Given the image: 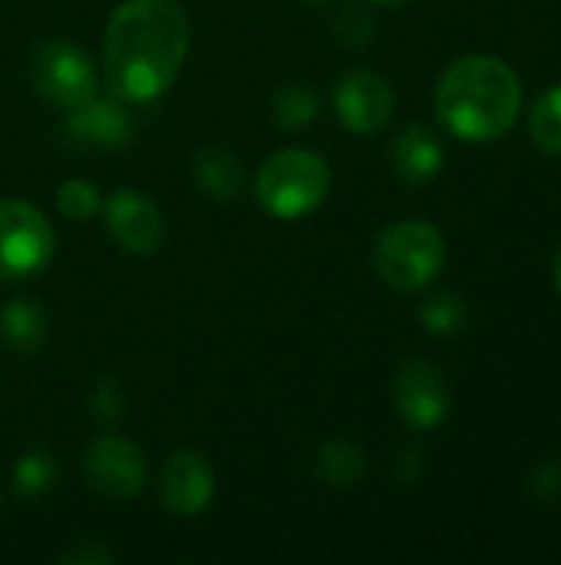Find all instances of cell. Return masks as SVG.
Listing matches in <instances>:
<instances>
[{
  "instance_id": "obj_1",
  "label": "cell",
  "mask_w": 561,
  "mask_h": 565,
  "mask_svg": "<svg viewBox=\"0 0 561 565\" xmlns=\"http://www.w3.org/2000/svg\"><path fill=\"white\" fill-rule=\"evenodd\" d=\"M188 17L179 0H126L106 23L103 66L116 99L152 103L182 73Z\"/></svg>"
},
{
  "instance_id": "obj_2",
  "label": "cell",
  "mask_w": 561,
  "mask_h": 565,
  "mask_svg": "<svg viewBox=\"0 0 561 565\" xmlns=\"http://www.w3.org/2000/svg\"><path fill=\"white\" fill-rule=\"evenodd\" d=\"M522 106V83L499 56H463L436 83L443 126L466 142H489L513 129Z\"/></svg>"
},
{
  "instance_id": "obj_3",
  "label": "cell",
  "mask_w": 561,
  "mask_h": 565,
  "mask_svg": "<svg viewBox=\"0 0 561 565\" xmlns=\"http://www.w3.org/2000/svg\"><path fill=\"white\" fill-rule=\"evenodd\" d=\"M331 192V169L317 152L308 149H281L258 169L255 195L258 205L284 222L304 218L324 205Z\"/></svg>"
},
{
  "instance_id": "obj_4",
  "label": "cell",
  "mask_w": 561,
  "mask_h": 565,
  "mask_svg": "<svg viewBox=\"0 0 561 565\" xmlns=\"http://www.w3.org/2000/svg\"><path fill=\"white\" fill-rule=\"evenodd\" d=\"M446 262V242L436 225L423 218L393 222L380 232L374 245V268L377 275L397 291H420L427 288Z\"/></svg>"
},
{
  "instance_id": "obj_5",
  "label": "cell",
  "mask_w": 561,
  "mask_h": 565,
  "mask_svg": "<svg viewBox=\"0 0 561 565\" xmlns=\"http://www.w3.org/2000/svg\"><path fill=\"white\" fill-rule=\"evenodd\" d=\"M53 252L50 218L23 199H0V278H33L53 262Z\"/></svg>"
},
{
  "instance_id": "obj_6",
  "label": "cell",
  "mask_w": 561,
  "mask_h": 565,
  "mask_svg": "<svg viewBox=\"0 0 561 565\" xmlns=\"http://www.w3.org/2000/svg\"><path fill=\"white\" fill-rule=\"evenodd\" d=\"M30 79L36 93L56 106H79L99 89V76L89 53L66 40H46L33 50Z\"/></svg>"
},
{
  "instance_id": "obj_7",
  "label": "cell",
  "mask_w": 561,
  "mask_h": 565,
  "mask_svg": "<svg viewBox=\"0 0 561 565\" xmlns=\"http://www.w3.org/2000/svg\"><path fill=\"white\" fill-rule=\"evenodd\" d=\"M83 473L93 487V493L106 500H132L145 487V457L142 450L116 434H103L86 447Z\"/></svg>"
},
{
  "instance_id": "obj_8",
  "label": "cell",
  "mask_w": 561,
  "mask_h": 565,
  "mask_svg": "<svg viewBox=\"0 0 561 565\" xmlns=\"http://www.w3.org/2000/svg\"><path fill=\"white\" fill-rule=\"evenodd\" d=\"M393 404L407 427L433 430L450 414V387L436 364L413 358L393 377Z\"/></svg>"
},
{
  "instance_id": "obj_9",
  "label": "cell",
  "mask_w": 561,
  "mask_h": 565,
  "mask_svg": "<svg viewBox=\"0 0 561 565\" xmlns=\"http://www.w3.org/2000/svg\"><path fill=\"white\" fill-rule=\"evenodd\" d=\"M393 86L370 70H350L334 86V113L337 119L360 136L380 132L393 116Z\"/></svg>"
},
{
  "instance_id": "obj_10",
  "label": "cell",
  "mask_w": 561,
  "mask_h": 565,
  "mask_svg": "<svg viewBox=\"0 0 561 565\" xmlns=\"http://www.w3.org/2000/svg\"><path fill=\"white\" fill-rule=\"evenodd\" d=\"M103 218H106L109 238L129 255H152L162 245V235H165L162 212L149 195L136 189L112 192L109 202L103 205Z\"/></svg>"
},
{
  "instance_id": "obj_11",
  "label": "cell",
  "mask_w": 561,
  "mask_h": 565,
  "mask_svg": "<svg viewBox=\"0 0 561 565\" xmlns=\"http://www.w3.org/2000/svg\"><path fill=\"white\" fill-rule=\"evenodd\" d=\"M66 136L86 149H126L136 136V122L126 113L122 99H103L89 96L79 106H69V116L63 122Z\"/></svg>"
},
{
  "instance_id": "obj_12",
  "label": "cell",
  "mask_w": 561,
  "mask_h": 565,
  "mask_svg": "<svg viewBox=\"0 0 561 565\" xmlns=\"http://www.w3.org/2000/svg\"><path fill=\"white\" fill-rule=\"evenodd\" d=\"M159 497L175 516L205 513L215 497V477H212L208 460L195 450H175L162 470Z\"/></svg>"
},
{
  "instance_id": "obj_13",
  "label": "cell",
  "mask_w": 561,
  "mask_h": 565,
  "mask_svg": "<svg viewBox=\"0 0 561 565\" xmlns=\"http://www.w3.org/2000/svg\"><path fill=\"white\" fill-rule=\"evenodd\" d=\"M443 146L440 139L423 129V126H410L407 132H400L390 146V162L397 169V175L403 182H430L440 175L443 169Z\"/></svg>"
},
{
  "instance_id": "obj_14",
  "label": "cell",
  "mask_w": 561,
  "mask_h": 565,
  "mask_svg": "<svg viewBox=\"0 0 561 565\" xmlns=\"http://www.w3.org/2000/svg\"><path fill=\"white\" fill-rule=\"evenodd\" d=\"M0 341L17 354H36L46 341V315L33 298H13L0 308Z\"/></svg>"
},
{
  "instance_id": "obj_15",
  "label": "cell",
  "mask_w": 561,
  "mask_h": 565,
  "mask_svg": "<svg viewBox=\"0 0 561 565\" xmlns=\"http://www.w3.org/2000/svg\"><path fill=\"white\" fill-rule=\"evenodd\" d=\"M195 182L198 189L208 195V199H218V202H231L238 192H241V162L228 152V149H218V146H208L195 156Z\"/></svg>"
},
{
  "instance_id": "obj_16",
  "label": "cell",
  "mask_w": 561,
  "mask_h": 565,
  "mask_svg": "<svg viewBox=\"0 0 561 565\" xmlns=\"http://www.w3.org/2000/svg\"><path fill=\"white\" fill-rule=\"evenodd\" d=\"M367 473V454L350 440H327L317 454V477L334 490H350Z\"/></svg>"
},
{
  "instance_id": "obj_17",
  "label": "cell",
  "mask_w": 561,
  "mask_h": 565,
  "mask_svg": "<svg viewBox=\"0 0 561 565\" xmlns=\"http://www.w3.org/2000/svg\"><path fill=\"white\" fill-rule=\"evenodd\" d=\"M466 301L453 291H440L433 295L423 308H420V321L430 334H440V338H453L466 328Z\"/></svg>"
},
{
  "instance_id": "obj_18",
  "label": "cell",
  "mask_w": 561,
  "mask_h": 565,
  "mask_svg": "<svg viewBox=\"0 0 561 565\" xmlns=\"http://www.w3.org/2000/svg\"><path fill=\"white\" fill-rule=\"evenodd\" d=\"M317 116V93L304 83L281 86L274 96V119L281 129H304Z\"/></svg>"
},
{
  "instance_id": "obj_19",
  "label": "cell",
  "mask_w": 561,
  "mask_h": 565,
  "mask_svg": "<svg viewBox=\"0 0 561 565\" xmlns=\"http://www.w3.org/2000/svg\"><path fill=\"white\" fill-rule=\"evenodd\" d=\"M529 129H532V139L552 152L561 156V86H552L549 93H542L532 106V116H529Z\"/></svg>"
},
{
  "instance_id": "obj_20",
  "label": "cell",
  "mask_w": 561,
  "mask_h": 565,
  "mask_svg": "<svg viewBox=\"0 0 561 565\" xmlns=\"http://www.w3.org/2000/svg\"><path fill=\"white\" fill-rule=\"evenodd\" d=\"M56 460L43 450H33V454H23L13 467V490L20 497H43L53 480H56Z\"/></svg>"
},
{
  "instance_id": "obj_21",
  "label": "cell",
  "mask_w": 561,
  "mask_h": 565,
  "mask_svg": "<svg viewBox=\"0 0 561 565\" xmlns=\"http://www.w3.org/2000/svg\"><path fill=\"white\" fill-rule=\"evenodd\" d=\"M56 205L73 222H89L103 212V192L89 179H69L56 189Z\"/></svg>"
},
{
  "instance_id": "obj_22",
  "label": "cell",
  "mask_w": 561,
  "mask_h": 565,
  "mask_svg": "<svg viewBox=\"0 0 561 565\" xmlns=\"http://www.w3.org/2000/svg\"><path fill=\"white\" fill-rule=\"evenodd\" d=\"M374 33H377V23H374V17H370L367 7L350 3V7H344V10L337 13V20H334V36H337L341 46L360 50V46H367V43L374 40Z\"/></svg>"
},
{
  "instance_id": "obj_23",
  "label": "cell",
  "mask_w": 561,
  "mask_h": 565,
  "mask_svg": "<svg viewBox=\"0 0 561 565\" xmlns=\"http://www.w3.org/2000/svg\"><path fill=\"white\" fill-rule=\"evenodd\" d=\"M122 391L112 377H99L93 387H89V414L99 420V424H112L119 414H122Z\"/></svg>"
},
{
  "instance_id": "obj_24",
  "label": "cell",
  "mask_w": 561,
  "mask_h": 565,
  "mask_svg": "<svg viewBox=\"0 0 561 565\" xmlns=\"http://www.w3.org/2000/svg\"><path fill=\"white\" fill-rule=\"evenodd\" d=\"M63 563L103 565V563H112V553H109L106 546H99L96 540H86V543H79L76 550H69V553L63 556Z\"/></svg>"
},
{
  "instance_id": "obj_25",
  "label": "cell",
  "mask_w": 561,
  "mask_h": 565,
  "mask_svg": "<svg viewBox=\"0 0 561 565\" xmlns=\"http://www.w3.org/2000/svg\"><path fill=\"white\" fill-rule=\"evenodd\" d=\"M532 487H536V493H542V497H555L561 487V463H546V467L539 470V477L532 480Z\"/></svg>"
},
{
  "instance_id": "obj_26",
  "label": "cell",
  "mask_w": 561,
  "mask_h": 565,
  "mask_svg": "<svg viewBox=\"0 0 561 565\" xmlns=\"http://www.w3.org/2000/svg\"><path fill=\"white\" fill-rule=\"evenodd\" d=\"M555 285H559V291H561V248H559V255H555Z\"/></svg>"
},
{
  "instance_id": "obj_27",
  "label": "cell",
  "mask_w": 561,
  "mask_h": 565,
  "mask_svg": "<svg viewBox=\"0 0 561 565\" xmlns=\"http://www.w3.org/2000/svg\"><path fill=\"white\" fill-rule=\"evenodd\" d=\"M370 3H384V7H400V3H410V0H370Z\"/></svg>"
},
{
  "instance_id": "obj_28",
  "label": "cell",
  "mask_w": 561,
  "mask_h": 565,
  "mask_svg": "<svg viewBox=\"0 0 561 565\" xmlns=\"http://www.w3.org/2000/svg\"><path fill=\"white\" fill-rule=\"evenodd\" d=\"M304 7H324V3H331V0H301Z\"/></svg>"
}]
</instances>
